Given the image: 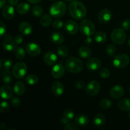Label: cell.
Listing matches in <instances>:
<instances>
[{
    "mask_svg": "<svg viewBox=\"0 0 130 130\" xmlns=\"http://www.w3.org/2000/svg\"><path fill=\"white\" fill-rule=\"evenodd\" d=\"M69 11L70 15L74 19L81 20L86 16L87 10L86 8L82 3L77 1H74L69 4Z\"/></svg>",
    "mask_w": 130,
    "mask_h": 130,
    "instance_id": "6da1fadb",
    "label": "cell"
},
{
    "mask_svg": "<svg viewBox=\"0 0 130 130\" xmlns=\"http://www.w3.org/2000/svg\"><path fill=\"white\" fill-rule=\"evenodd\" d=\"M66 68L71 73H79L83 69V63L79 58L71 57L66 61Z\"/></svg>",
    "mask_w": 130,
    "mask_h": 130,
    "instance_id": "7a4b0ae2",
    "label": "cell"
},
{
    "mask_svg": "<svg viewBox=\"0 0 130 130\" xmlns=\"http://www.w3.org/2000/svg\"><path fill=\"white\" fill-rule=\"evenodd\" d=\"M67 10V5L63 1L53 3L50 8V13L53 17L58 19L65 15Z\"/></svg>",
    "mask_w": 130,
    "mask_h": 130,
    "instance_id": "3957f363",
    "label": "cell"
},
{
    "mask_svg": "<svg viewBox=\"0 0 130 130\" xmlns=\"http://www.w3.org/2000/svg\"><path fill=\"white\" fill-rule=\"evenodd\" d=\"M81 32L86 36H91L95 33V27L93 23L89 19H84L79 25Z\"/></svg>",
    "mask_w": 130,
    "mask_h": 130,
    "instance_id": "277c9868",
    "label": "cell"
},
{
    "mask_svg": "<svg viewBox=\"0 0 130 130\" xmlns=\"http://www.w3.org/2000/svg\"><path fill=\"white\" fill-rule=\"evenodd\" d=\"M129 60L130 58L127 55L124 53H120L114 57L112 63L116 68L123 69L129 65Z\"/></svg>",
    "mask_w": 130,
    "mask_h": 130,
    "instance_id": "5b68a950",
    "label": "cell"
},
{
    "mask_svg": "<svg viewBox=\"0 0 130 130\" xmlns=\"http://www.w3.org/2000/svg\"><path fill=\"white\" fill-rule=\"evenodd\" d=\"M110 38L113 43L118 45H121L125 42L126 35L124 29H116L112 31Z\"/></svg>",
    "mask_w": 130,
    "mask_h": 130,
    "instance_id": "8992f818",
    "label": "cell"
},
{
    "mask_svg": "<svg viewBox=\"0 0 130 130\" xmlns=\"http://www.w3.org/2000/svg\"><path fill=\"white\" fill-rule=\"evenodd\" d=\"M27 71V67L24 62H20L17 63L12 69V74L17 79H21L25 76Z\"/></svg>",
    "mask_w": 130,
    "mask_h": 130,
    "instance_id": "52a82bcc",
    "label": "cell"
},
{
    "mask_svg": "<svg viewBox=\"0 0 130 130\" xmlns=\"http://www.w3.org/2000/svg\"><path fill=\"white\" fill-rule=\"evenodd\" d=\"M3 48L7 52H12L16 49L17 44H15L14 39L9 34H6L3 41Z\"/></svg>",
    "mask_w": 130,
    "mask_h": 130,
    "instance_id": "ba28073f",
    "label": "cell"
},
{
    "mask_svg": "<svg viewBox=\"0 0 130 130\" xmlns=\"http://www.w3.org/2000/svg\"><path fill=\"white\" fill-rule=\"evenodd\" d=\"M100 90V85L98 81H92L88 84L86 91L88 95L90 96H95L99 93Z\"/></svg>",
    "mask_w": 130,
    "mask_h": 130,
    "instance_id": "9c48e42d",
    "label": "cell"
},
{
    "mask_svg": "<svg viewBox=\"0 0 130 130\" xmlns=\"http://www.w3.org/2000/svg\"><path fill=\"white\" fill-rule=\"evenodd\" d=\"M25 50L29 55L32 56V57L38 56L41 52L40 46L34 43H30L27 44L25 46Z\"/></svg>",
    "mask_w": 130,
    "mask_h": 130,
    "instance_id": "30bf717a",
    "label": "cell"
},
{
    "mask_svg": "<svg viewBox=\"0 0 130 130\" xmlns=\"http://www.w3.org/2000/svg\"><path fill=\"white\" fill-rule=\"evenodd\" d=\"M112 18V12L108 9L105 8L100 11L98 16L99 22L101 24H107Z\"/></svg>",
    "mask_w": 130,
    "mask_h": 130,
    "instance_id": "8fae6325",
    "label": "cell"
},
{
    "mask_svg": "<svg viewBox=\"0 0 130 130\" xmlns=\"http://www.w3.org/2000/svg\"><path fill=\"white\" fill-rule=\"evenodd\" d=\"M65 30L69 34H75L78 32L79 26L76 22L70 20L65 24Z\"/></svg>",
    "mask_w": 130,
    "mask_h": 130,
    "instance_id": "7c38bea8",
    "label": "cell"
},
{
    "mask_svg": "<svg viewBox=\"0 0 130 130\" xmlns=\"http://www.w3.org/2000/svg\"><path fill=\"white\" fill-rule=\"evenodd\" d=\"M86 65L89 71H95L100 69L101 66V62L97 58H91L88 60Z\"/></svg>",
    "mask_w": 130,
    "mask_h": 130,
    "instance_id": "4fadbf2b",
    "label": "cell"
},
{
    "mask_svg": "<svg viewBox=\"0 0 130 130\" xmlns=\"http://www.w3.org/2000/svg\"><path fill=\"white\" fill-rule=\"evenodd\" d=\"M65 74V67L60 63L55 65L52 70V75L54 78H61Z\"/></svg>",
    "mask_w": 130,
    "mask_h": 130,
    "instance_id": "5bb4252c",
    "label": "cell"
},
{
    "mask_svg": "<svg viewBox=\"0 0 130 130\" xmlns=\"http://www.w3.org/2000/svg\"><path fill=\"white\" fill-rule=\"evenodd\" d=\"M0 92L2 99L5 100H8L12 97L14 91L8 85H3L1 87Z\"/></svg>",
    "mask_w": 130,
    "mask_h": 130,
    "instance_id": "9a60e30c",
    "label": "cell"
},
{
    "mask_svg": "<svg viewBox=\"0 0 130 130\" xmlns=\"http://www.w3.org/2000/svg\"><path fill=\"white\" fill-rule=\"evenodd\" d=\"M124 88L122 86H119V85L113 86L110 90V96L116 99H120L121 97H122L124 95Z\"/></svg>",
    "mask_w": 130,
    "mask_h": 130,
    "instance_id": "2e32d148",
    "label": "cell"
},
{
    "mask_svg": "<svg viewBox=\"0 0 130 130\" xmlns=\"http://www.w3.org/2000/svg\"><path fill=\"white\" fill-rule=\"evenodd\" d=\"M43 59H44V62L46 64L51 66L55 64L57 61V57L53 52H48L44 54Z\"/></svg>",
    "mask_w": 130,
    "mask_h": 130,
    "instance_id": "e0dca14e",
    "label": "cell"
},
{
    "mask_svg": "<svg viewBox=\"0 0 130 130\" xmlns=\"http://www.w3.org/2000/svg\"><path fill=\"white\" fill-rule=\"evenodd\" d=\"M2 14L3 17L6 20H10L13 19L15 15V10L13 6L11 5L5 6L3 9Z\"/></svg>",
    "mask_w": 130,
    "mask_h": 130,
    "instance_id": "ac0fdd59",
    "label": "cell"
},
{
    "mask_svg": "<svg viewBox=\"0 0 130 130\" xmlns=\"http://www.w3.org/2000/svg\"><path fill=\"white\" fill-rule=\"evenodd\" d=\"M52 91L55 96H60L64 91V87L60 82L55 81L52 85Z\"/></svg>",
    "mask_w": 130,
    "mask_h": 130,
    "instance_id": "d6986e66",
    "label": "cell"
},
{
    "mask_svg": "<svg viewBox=\"0 0 130 130\" xmlns=\"http://www.w3.org/2000/svg\"><path fill=\"white\" fill-rule=\"evenodd\" d=\"M19 30L24 35H30L32 31V27L29 23L23 22L19 25Z\"/></svg>",
    "mask_w": 130,
    "mask_h": 130,
    "instance_id": "ffe728a7",
    "label": "cell"
},
{
    "mask_svg": "<svg viewBox=\"0 0 130 130\" xmlns=\"http://www.w3.org/2000/svg\"><path fill=\"white\" fill-rule=\"evenodd\" d=\"M76 124L79 126H86L89 123V118L85 114H79L75 118Z\"/></svg>",
    "mask_w": 130,
    "mask_h": 130,
    "instance_id": "44dd1931",
    "label": "cell"
},
{
    "mask_svg": "<svg viewBox=\"0 0 130 130\" xmlns=\"http://www.w3.org/2000/svg\"><path fill=\"white\" fill-rule=\"evenodd\" d=\"M50 39L53 43L55 44H61L64 41V37L61 33L55 32L50 36Z\"/></svg>",
    "mask_w": 130,
    "mask_h": 130,
    "instance_id": "7402d4cb",
    "label": "cell"
},
{
    "mask_svg": "<svg viewBox=\"0 0 130 130\" xmlns=\"http://www.w3.org/2000/svg\"><path fill=\"white\" fill-rule=\"evenodd\" d=\"M74 118V113L72 111L71 109H67L64 111L63 114V117L62 118L61 121L63 123V124H68Z\"/></svg>",
    "mask_w": 130,
    "mask_h": 130,
    "instance_id": "603a6c76",
    "label": "cell"
},
{
    "mask_svg": "<svg viewBox=\"0 0 130 130\" xmlns=\"http://www.w3.org/2000/svg\"><path fill=\"white\" fill-rule=\"evenodd\" d=\"M13 91L14 93L18 96H22L24 95L25 91V86L24 83L22 81H17L14 85Z\"/></svg>",
    "mask_w": 130,
    "mask_h": 130,
    "instance_id": "cb8c5ba5",
    "label": "cell"
},
{
    "mask_svg": "<svg viewBox=\"0 0 130 130\" xmlns=\"http://www.w3.org/2000/svg\"><path fill=\"white\" fill-rule=\"evenodd\" d=\"M30 8V6L29 4L27 3H21L17 6V11L19 13L21 14V15H24L29 12Z\"/></svg>",
    "mask_w": 130,
    "mask_h": 130,
    "instance_id": "d4e9b609",
    "label": "cell"
},
{
    "mask_svg": "<svg viewBox=\"0 0 130 130\" xmlns=\"http://www.w3.org/2000/svg\"><path fill=\"white\" fill-rule=\"evenodd\" d=\"M79 55L83 58H89L91 56L92 52L91 50L86 46H82L78 50Z\"/></svg>",
    "mask_w": 130,
    "mask_h": 130,
    "instance_id": "484cf974",
    "label": "cell"
},
{
    "mask_svg": "<svg viewBox=\"0 0 130 130\" xmlns=\"http://www.w3.org/2000/svg\"><path fill=\"white\" fill-rule=\"evenodd\" d=\"M118 107L124 111H130V99H123L118 102Z\"/></svg>",
    "mask_w": 130,
    "mask_h": 130,
    "instance_id": "4316f807",
    "label": "cell"
},
{
    "mask_svg": "<svg viewBox=\"0 0 130 130\" xmlns=\"http://www.w3.org/2000/svg\"><path fill=\"white\" fill-rule=\"evenodd\" d=\"M94 124L96 127H102L105 124V118L102 114H98L93 120Z\"/></svg>",
    "mask_w": 130,
    "mask_h": 130,
    "instance_id": "83f0119b",
    "label": "cell"
},
{
    "mask_svg": "<svg viewBox=\"0 0 130 130\" xmlns=\"http://www.w3.org/2000/svg\"><path fill=\"white\" fill-rule=\"evenodd\" d=\"M1 77L2 81L4 83L6 84H10L11 83L12 81V78H11V75L9 71H6V70H3L1 71Z\"/></svg>",
    "mask_w": 130,
    "mask_h": 130,
    "instance_id": "f1b7e54d",
    "label": "cell"
},
{
    "mask_svg": "<svg viewBox=\"0 0 130 130\" xmlns=\"http://www.w3.org/2000/svg\"><path fill=\"white\" fill-rule=\"evenodd\" d=\"M94 39L98 43H104L107 40V35L104 32L99 31L95 33Z\"/></svg>",
    "mask_w": 130,
    "mask_h": 130,
    "instance_id": "f546056e",
    "label": "cell"
},
{
    "mask_svg": "<svg viewBox=\"0 0 130 130\" xmlns=\"http://www.w3.org/2000/svg\"><path fill=\"white\" fill-rule=\"evenodd\" d=\"M52 15H50L48 14H46L44 15L40 19V24L43 27H46L50 26L52 24Z\"/></svg>",
    "mask_w": 130,
    "mask_h": 130,
    "instance_id": "4dcf8cb0",
    "label": "cell"
},
{
    "mask_svg": "<svg viewBox=\"0 0 130 130\" xmlns=\"http://www.w3.org/2000/svg\"><path fill=\"white\" fill-rule=\"evenodd\" d=\"M15 55L18 60H23L25 57V52L22 48L17 47L15 50Z\"/></svg>",
    "mask_w": 130,
    "mask_h": 130,
    "instance_id": "1f68e13d",
    "label": "cell"
},
{
    "mask_svg": "<svg viewBox=\"0 0 130 130\" xmlns=\"http://www.w3.org/2000/svg\"><path fill=\"white\" fill-rule=\"evenodd\" d=\"M25 81L30 85H34L38 83V77L34 74H29L25 77Z\"/></svg>",
    "mask_w": 130,
    "mask_h": 130,
    "instance_id": "d6a6232c",
    "label": "cell"
},
{
    "mask_svg": "<svg viewBox=\"0 0 130 130\" xmlns=\"http://www.w3.org/2000/svg\"><path fill=\"white\" fill-rule=\"evenodd\" d=\"M32 13L34 17H39L43 15V10L41 6H39V5H36L32 9Z\"/></svg>",
    "mask_w": 130,
    "mask_h": 130,
    "instance_id": "836d02e7",
    "label": "cell"
},
{
    "mask_svg": "<svg viewBox=\"0 0 130 130\" xmlns=\"http://www.w3.org/2000/svg\"><path fill=\"white\" fill-rule=\"evenodd\" d=\"M57 54L62 57H66L69 55V50L65 46H60L57 49Z\"/></svg>",
    "mask_w": 130,
    "mask_h": 130,
    "instance_id": "e575fe53",
    "label": "cell"
},
{
    "mask_svg": "<svg viewBox=\"0 0 130 130\" xmlns=\"http://www.w3.org/2000/svg\"><path fill=\"white\" fill-rule=\"evenodd\" d=\"M1 67L3 66V68L4 70L6 71H9L13 65L12 61L10 59H6L5 60H1Z\"/></svg>",
    "mask_w": 130,
    "mask_h": 130,
    "instance_id": "d590c367",
    "label": "cell"
},
{
    "mask_svg": "<svg viewBox=\"0 0 130 130\" xmlns=\"http://www.w3.org/2000/svg\"><path fill=\"white\" fill-rule=\"evenodd\" d=\"M112 102L109 99H104L100 102V107L103 109H107L112 105Z\"/></svg>",
    "mask_w": 130,
    "mask_h": 130,
    "instance_id": "8d00e7d4",
    "label": "cell"
},
{
    "mask_svg": "<svg viewBox=\"0 0 130 130\" xmlns=\"http://www.w3.org/2000/svg\"><path fill=\"white\" fill-rule=\"evenodd\" d=\"M106 52L107 53V54L109 55L110 57H112L116 53V48L114 44H109V45L107 46L106 48Z\"/></svg>",
    "mask_w": 130,
    "mask_h": 130,
    "instance_id": "74e56055",
    "label": "cell"
},
{
    "mask_svg": "<svg viewBox=\"0 0 130 130\" xmlns=\"http://www.w3.org/2000/svg\"><path fill=\"white\" fill-rule=\"evenodd\" d=\"M99 74H100V77H103V78H108V77L110 76V71L107 68H102L100 71L99 72Z\"/></svg>",
    "mask_w": 130,
    "mask_h": 130,
    "instance_id": "f35d334b",
    "label": "cell"
},
{
    "mask_svg": "<svg viewBox=\"0 0 130 130\" xmlns=\"http://www.w3.org/2000/svg\"><path fill=\"white\" fill-rule=\"evenodd\" d=\"M63 23L62 20L59 19H57L53 23V27L55 29H60L63 27Z\"/></svg>",
    "mask_w": 130,
    "mask_h": 130,
    "instance_id": "ab89813d",
    "label": "cell"
},
{
    "mask_svg": "<svg viewBox=\"0 0 130 130\" xmlns=\"http://www.w3.org/2000/svg\"><path fill=\"white\" fill-rule=\"evenodd\" d=\"M9 108H10V105H9L8 103L5 101H3L1 104V109H0V111L2 113L6 112H7L9 110Z\"/></svg>",
    "mask_w": 130,
    "mask_h": 130,
    "instance_id": "60d3db41",
    "label": "cell"
},
{
    "mask_svg": "<svg viewBox=\"0 0 130 130\" xmlns=\"http://www.w3.org/2000/svg\"><path fill=\"white\" fill-rule=\"evenodd\" d=\"M11 104L13 107H19L21 105V101H20V100L19 98L14 97L11 99Z\"/></svg>",
    "mask_w": 130,
    "mask_h": 130,
    "instance_id": "b9f144b4",
    "label": "cell"
},
{
    "mask_svg": "<svg viewBox=\"0 0 130 130\" xmlns=\"http://www.w3.org/2000/svg\"><path fill=\"white\" fill-rule=\"evenodd\" d=\"M64 129H69V130H78L79 128L76 124L74 123H68L66 124V126L64 127Z\"/></svg>",
    "mask_w": 130,
    "mask_h": 130,
    "instance_id": "7bdbcfd3",
    "label": "cell"
},
{
    "mask_svg": "<svg viewBox=\"0 0 130 130\" xmlns=\"http://www.w3.org/2000/svg\"><path fill=\"white\" fill-rule=\"evenodd\" d=\"M122 27L124 30H129L130 29V19H126L122 23Z\"/></svg>",
    "mask_w": 130,
    "mask_h": 130,
    "instance_id": "ee69618b",
    "label": "cell"
},
{
    "mask_svg": "<svg viewBox=\"0 0 130 130\" xmlns=\"http://www.w3.org/2000/svg\"><path fill=\"white\" fill-rule=\"evenodd\" d=\"M13 39L17 45H19V44H20L23 42V38L22 37V36L19 35V34L15 36Z\"/></svg>",
    "mask_w": 130,
    "mask_h": 130,
    "instance_id": "f6af8a7d",
    "label": "cell"
},
{
    "mask_svg": "<svg viewBox=\"0 0 130 130\" xmlns=\"http://www.w3.org/2000/svg\"><path fill=\"white\" fill-rule=\"evenodd\" d=\"M85 83L82 80H79L76 83V88L78 90H81V89H83L84 87H85Z\"/></svg>",
    "mask_w": 130,
    "mask_h": 130,
    "instance_id": "bcb514c9",
    "label": "cell"
},
{
    "mask_svg": "<svg viewBox=\"0 0 130 130\" xmlns=\"http://www.w3.org/2000/svg\"><path fill=\"white\" fill-rule=\"evenodd\" d=\"M0 24H1V26H0V36H1V37H3L5 35V32H6V26H5V25L3 22H1Z\"/></svg>",
    "mask_w": 130,
    "mask_h": 130,
    "instance_id": "7dc6e473",
    "label": "cell"
},
{
    "mask_svg": "<svg viewBox=\"0 0 130 130\" xmlns=\"http://www.w3.org/2000/svg\"><path fill=\"white\" fill-rule=\"evenodd\" d=\"M8 3H10V5H12V6H15L19 2V0H8Z\"/></svg>",
    "mask_w": 130,
    "mask_h": 130,
    "instance_id": "c3c4849f",
    "label": "cell"
},
{
    "mask_svg": "<svg viewBox=\"0 0 130 130\" xmlns=\"http://www.w3.org/2000/svg\"><path fill=\"white\" fill-rule=\"evenodd\" d=\"M85 43L88 44V45H90L92 43V39L90 38V36H87V38L85 40Z\"/></svg>",
    "mask_w": 130,
    "mask_h": 130,
    "instance_id": "681fc988",
    "label": "cell"
},
{
    "mask_svg": "<svg viewBox=\"0 0 130 130\" xmlns=\"http://www.w3.org/2000/svg\"><path fill=\"white\" fill-rule=\"evenodd\" d=\"M29 3L32 4H35V3H38L39 2H40L41 0H27Z\"/></svg>",
    "mask_w": 130,
    "mask_h": 130,
    "instance_id": "f907efd6",
    "label": "cell"
},
{
    "mask_svg": "<svg viewBox=\"0 0 130 130\" xmlns=\"http://www.w3.org/2000/svg\"><path fill=\"white\" fill-rule=\"evenodd\" d=\"M5 5V0H0V7H1V8H3Z\"/></svg>",
    "mask_w": 130,
    "mask_h": 130,
    "instance_id": "816d5d0a",
    "label": "cell"
},
{
    "mask_svg": "<svg viewBox=\"0 0 130 130\" xmlns=\"http://www.w3.org/2000/svg\"><path fill=\"white\" fill-rule=\"evenodd\" d=\"M128 44H129V45L130 46V39L128 40Z\"/></svg>",
    "mask_w": 130,
    "mask_h": 130,
    "instance_id": "f5cc1de1",
    "label": "cell"
},
{
    "mask_svg": "<svg viewBox=\"0 0 130 130\" xmlns=\"http://www.w3.org/2000/svg\"><path fill=\"white\" fill-rule=\"evenodd\" d=\"M66 1H72V0H66Z\"/></svg>",
    "mask_w": 130,
    "mask_h": 130,
    "instance_id": "db71d44e",
    "label": "cell"
},
{
    "mask_svg": "<svg viewBox=\"0 0 130 130\" xmlns=\"http://www.w3.org/2000/svg\"><path fill=\"white\" fill-rule=\"evenodd\" d=\"M129 118H130V112H129Z\"/></svg>",
    "mask_w": 130,
    "mask_h": 130,
    "instance_id": "11a10c76",
    "label": "cell"
},
{
    "mask_svg": "<svg viewBox=\"0 0 130 130\" xmlns=\"http://www.w3.org/2000/svg\"><path fill=\"white\" fill-rule=\"evenodd\" d=\"M52 1H56V0H52Z\"/></svg>",
    "mask_w": 130,
    "mask_h": 130,
    "instance_id": "9f6ffc18",
    "label": "cell"
},
{
    "mask_svg": "<svg viewBox=\"0 0 130 130\" xmlns=\"http://www.w3.org/2000/svg\"><path fill=\"white\" fill-rule=\"evenodd\" d=\"M129 92H130V88H129Z\"/></svg>",
    "mask_w": 130,
    "mask_h": 130,
    "instance_id": "6f0895ef",
    "label": "cell"
}]
</instances>
